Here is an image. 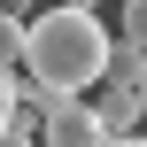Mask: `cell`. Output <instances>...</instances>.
<instances>
[{
  "instance_id": "obj_1",
  "label": "cell",
  "mask_w": 147,
  "mask_h": 147,
  "mask_svg": "<svg viewBox=\"0 0 147 147\" xmlns=\"http://www.w3.org/2000/svg\"><path fill=\"white\" fill-rule=\"evenodd\" d=\"M116 39L101 31L93 8H39L23 31V78H39L47 93H93L109 78Z\"/></svg>"
},
{
  "instance_id": "obj_2",
  "label": "cell",
  "mask_w": 147,
  "mask_h": 147,
  "mask_svg": "<svg viewBox=\"0 0 147 147\" xmlns=\"http://www.w3.org/2000/svg\"><path fill=\"white\" fill-rule=\"evenodd\" d=\"M39 147H109V124L93 116L85 93H54L39 116Z\"/></svg>"
},
{
  "instance_id": "obj_3",
  "label": "cell",
  "mask_w": 147,
  "mask_h": 147,
  "mask_svg": "<svg viewBox=\"0 0 147 147\" xmlns=\"http://www.w3.org/2000/svg\"><path fill=\"white\" fill-rule=\"evenodd\" d=\"M93 116L109 124V140H124V132H140L147 101H140V85H116V78H101V85H93Z\"/></svg>"
},
{
  "instance_id": "obj_4",
  "label": "cell",
  "mask_w": 147,
  "mask_h": 147,
  "mask_svg": "<svg viewBox=\"0 0 147 147\" xmlns=\"http://www.w3.org/2000/svg\"><path fill=\"white\" fill-rule=\"evenodd\" d=\"M23 31H31V16L16 0H0V70H23Z\"/></svg>"
},
{
  "instance_id": "obj_5",
  "label": "cell",
  "mask_w": 147,
  "mask_h": 147,
  "mask_svg": "<svg viewBox=\"0 0 147 147\" xmlns=\"http://www.w3.org/2000/svg\"><path fill=\"white\" fill-rule=\"evenodd\" d=\"M109 78H116V85H140V78H147V47L116 39V54H109Z\"/></svg>"
},
{
  "instance_id": "obj_6",
  "label": "cell",
  "mask_w": 147,
  "mask_h": 147,
  "mask_svg": "<svg viewBox=\"0 0 147 147\" xmlns=\"http://www.w3.org/2000/svg\"><path fill=\"white\" fill-rule=\"evenodd\" d=\"M116 8H124V39L147 47V0H116Z\"/></svg>"
},
{
  "instance_id": "obj_7",
  "label": "cell",
  "mask_w": 147,
  "mask_h": 147,
  "mask_svg": "<svg viewBox=\"0 0 147 147\" xmlns=\"http://www.w3.org/2000/svg\"><path fill=\"white\" fill-rule=\"evenodd\" d=\"M16 116V70H0V124Z\"/></svg>"
},
{
  "instance_id": "obj_8",
  "label": "cell",
  "mask_w": 147,
  "mask_h": 147,
  "mask_svg": "<svg viewBox=\"0 0 147 147\" xmlns=\"http://www.w3.org/2000/svg\"><path fill=\"white\" fill-rule=\"evenodd\" d=\"M109 147H147V132H124V140H109Z\"/></svg>"
},
{
  "instance_id": "obj_9",
  "label": "cell",
  "mask_w": 147,
  "mask_h": 147,
  "mask_svg": "<svg viewBox=\"0 0 147 147\" xmlns=\"http://www.w3.org/2000/svg\"><path fill=\"white\" fill-rule=\"evenodd\" d=\"M47 8H93V0H47Z\"/></svg>"
},
{
  "instance_id": "obj_10",
  "label": "cell",
  "mask_w": 147,
  "mask_h": 147,
  "mask_svg": "<svg viewBox=\"0 0 147 147\" xmlns=\"http://www.w3.org/2000/svg\"><path fill=\"white\" fill-rule=\"evenodd\" d=\"M140 101H147V78H140Z\"/></svg>"
}]
</instances>
